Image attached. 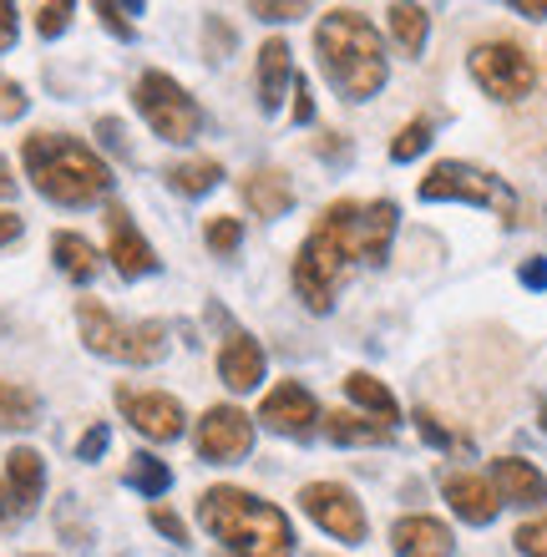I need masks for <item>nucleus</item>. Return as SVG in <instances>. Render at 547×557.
I'll use <instances>...</instances> for the list:
<instances>
[{"mask_svg": "<svg viewBox=\"0 0 547 557\" xmlns=\"http://www.w3.org/2000/svg\"><path fill=\"white\" fill-rule=\"evenodd\" d=\"M314 51H320V66H325V76L335 82L345 102L381 97L390 66H385L381 30H375V21L365 11H345V5L325 11V21L314 30Z\"/></svg>", "mask_w": 547, "mask_h": 557, "instance_id": "nucleus-1", "label": "nucleus"}, {"mask_svg": "<svg viewBox=\"0 0 547 557\" xmlns=\"http://www.w3.org/2000/svg\"><path fill=\"white\" fill-rule=\"evenodd\" d=\"M21 162H26L30 188L61 208L102 203L112 193V183H117L112 168L82 137H66V133H30L26 147H21Z\"/></svg>", "mask_w": 547, "mask_h": 557, "instance_id": "nucleus-2", "label": "nucleus"}, {"mask_svg": "<svg viewBox=\"0 0 547 557\" xmlns=\"http://www.w3.org/2000/svg\"><path fill=\"white\" fill-rule=\"evenodd\" d=\"M198 522L228 547V557H295L289 517L244 486H208L198 502Z\"/></svg>", "mask_w": 547, "mask_h": 557, "instance_id": "nucleus-3", "label": "nucleus"}, {"mask_svg": "<svg viewBox=\"0 0 547 557\" xmlns=\"http://www.w3.org/2000/svg\"><path fill=\"white\" fill-rule=\"evenodd\" d=\"M350 259H360V203L340 198V203H330L320 213L310 238L299 244L295 294L304 299V309H314V314L335 309V294H340L345 274H350Z\"/></svg>", "mask_w": 547, "mask_h": 557, "instance_id": "nucleus-4", "label": "nucleus"}, {"mask_svg": "<svg viewBox=\"0 0 547 557\" xmlns=\"http://www.w3.org/2000/svg\"><path fill=\"white\" fill-rule=\"evenodd\" d=\"M76 330H82V345L102 360H117V366H158L167 355V324L163 320H117L107 305L97 299H82L76 305Z\"/></svg>", "mask_w": 547, "mask_h": 557, "instance_id": "nucleus-5", "label": "nucleus"}, {"mask_svg": "<svg viewBox=\"0 0 547 557\" xmlns=\"http://www.w3.org/2000/svg\"><path fill=\"white\" fill-rule=\"evenodd\" d=\"M421 203H472V208H497L502 223H518V193L507 188L492 168L461 158H442L431 162V173L421 177Z\"/></svg>", "mask_w": 547, "mask_h": 557, "instance_id": "nucleus-6", "label": "nucleus"}, {"mask_svg": "<svg viewBox=\"0 0 547 557\" xmlns=\"http://www.w3.org/2000/svg\"><path fill=\"white\" fill-rule=\"evenodd\" d=\"M133 102L163 143H192V137L203 133V107L192 102L188 91H183L167 72H142L137 76Z\"/></svg>", "mask_w": 547, "mask_h": 557, "instance_id": "nucleus-7", "label": "nucleus"}, {"mask_svg": "<svg viewBox=\"0 0 547 557\" xmlns=\"http://www.w3.org/2000/svg\"><path fill=\"white\" fill-rule=\"evenodd\" d=\"M467 66H472V82L487 91L492 102H522V97H533V87H537V66L518 41L472 46Z\"/></svg>", "mask_w": 547, "mask_h": 557, "instance_id": "nucleus-8", "label": "nucleus"}, {"mask_svg": "<svg viewBox=\"0 0 547 557\" xmlns=\"http://www.w3.org/2000/svg\"><path fill=\"white\" fill-rule=\"evenodd\" d=\"M299 507H304V517H310L314 528H325L330 537H340V543H365L370 517H365V507H360V497L350 492V486L310 482L304 492H299Z\"/></svg>", "mask_w": 547, "mask_h": 557, "instance_id": "nucleus-9", "label": "nucleus"}, {"mask_svg": "<svg viewBox=\"0 0 547 557\" xmlns=\"http://www.w3.org/2000/svg\"><path fill=\"white\" fill-rule=\"evenodd\" d=\"M192 446L213 467H234L253 451V421L238 406H208L198 431H192Z\"/></svg>", "mask_w": 547, "mask_h": 557, "instance_id": "nucleus-10", "label": "nucleus"}, {"mask_svg": "<svg viewBox=\"0 0 547 557\" xmlns=\"http://www.w3.org/2000/svg\"><path fill=\"white\" fill-rule=\"evenodd\" d=\"M117 411H122V421H133L137 436H148V441H178L183 425H188L183 400L167 396V391H137V385H117Z\"/></svg>", "mask_w": 547, "mask_h": 557, "instance_id": "nucleus-11", "label": "nucleus"}, {"mask_svg": "<svg viewBox=\"0 0 547 557\" xmlns=\"http://www.w3.org/2000/svg\"><path fill=\"white\" fill-rule=\"evenodd\" d=\"M320 400L310 396V385L299 381H279L259 400V421L274 431V436H289V441H310L320 431Z\"/></svg>", "mask_w": 547, "mask_h": 557, "instance_id": "nucleus-12", "label": "nucleus"}, {"mask_svg": "<svg viewBox=\"0 0 547 557\" xmlns=\"http://www.w3.org/2000/svg\"><path fill=\"white\" fill-rule=\"evenodd\" d=\"M107 259H112V269H117L122 278L158 274V253H152V244L142 238V228H137L133 213L122 203L107 208Z\"/></svg>", "mask_w": 547, "mask_h": 557, "instance_id": "nucleus-13", "label": "nucleus"}, {"mask_svg": "<svg viewBox=\"0 0 547 557\" xmlns=\"http://www.w3.org/2000/svg\"><path fill=\"white\" fill-rule=\"evenodd\" d=\"M442 497L467 528H487V522H497V512H502V497H497L492 476H476V471H451L442 482Z\"/></svg>", "mask_w": 547, "mask_h": 557, "instance_id": "nucleus-14", "label": "nucleus"}, {"mask_svg": "<svg viewBox=\"0 0 547 557\" xmlns=\"http://www.w3.org/2000/svg\"><path fill=\"white\" fill-rule=\"evenodd\" d=\"M390 553L396 557H451L457 553V537H451V528H446L442 517L411 512L390 528Z\"/></svg>", "mask_w": 547, "mask_h": 557, "instance_id": "nucleus-15", "label": "nucleus"}, {"mask_svg": "<svg viewBox=\"0 0 547 557\" xmlns=\"http://www.w3.org/2000/svg\"><path fill=\"white\" fill-rule=\"evenodd\" d=\"M219 375L228 391H259V381H264V345L249 335V330H228L219 345Z\"/></svg>", "mask_w": 547, "mask_h": 557, "instance_id": "nucleus-16", "label": "nucleus"}, {"mask_svg": "<svg viewBox=\"0 0 547 557\" xmlns=\"http://www.w3.org/2000/svg\"><path fill=\"white\" fill-rule=\"evenodd\" d=\"M253 87H259V107H264L269 117L284 107V91L295 87V51L289 41H264L259 46V72H253Z\"/></svg>", "mask_w": 547, "mask_h": 557, "instance_id": "nucleus-17", "label": "nucleus"}, {"mask_svg": "<svg viewBox=\"0 0 547 557\" xmlns=\"http://www.w3.org/2000/svg\"><path fill=\"white\" fill-rule=\"evenodd\" d=\"M492 486H497V497L512 502V507H543L547 502V476L533 461H522V456H497V461H492Z\"/></svg>", "mask_w": 547, "mask_h": 557, "instance_id": "nucleus-18", "label": "nucleus"}, {"mask_svg": "<svg viewBox=\"0 0 547 557\" xmlns=\"http://www.w3.org/2000/svg\"><path fill=\"white\" fill-rule=\"evenodd\" d=\"M5 492H11V502H15V512H21V517L41 507V492H46V461H41V451L15 446V451L5 456Z\"/></svg>", "mask_w": 547, "mask_h": 557, "instance_id": "nucleus-19", "label": "nucleus"}, {"mask_svg": "<svg viewBox=\"0 0 547 557\" xmlns=\"http://www.w3.org/2000/svg\"><path fill=\"white\" fill-rule=\"evenodd\" d=\"M244 203L259 213V219H284L295 208V183L279 173V168H253L244 177Z\"/></svg>", "mask_w": 547, "mask_h": 557, "instance_id": "nucleus-20", "label": "nucleus"}, {"mask_svg": "<svg viewBox=\"0 0 547 557\" xmlns=\"http://www.w3.org/2000/svg\"><path fill=\"white\" fill-rule=\"evenodd\" d=\"M400 208L390 198H375V203H360V259L365 264H385L390 253V238H396Z\"/></svg>", "mask_w": 547, "mask_h": 557, "instance_id": "nucleus-21", "label": "nucleus"}, {"mask_svg": "<svg viewBox=\"0 0 547 557\" xmlns=\"http://www.w3.org/2000/svg\"><path fill=\"white\" fill-rule=\"evenodd\" d=\"M320 431H325V441H335V446H385L396 425L370 421V416H356V411H325L320 416Z\"/></svg>", "mask_w": 547, "mask_h": 557, "instance_id": "nucleus-22", "label": "nucleus"}, {"mask_svg": "<svg viewBox=\"0 0 547 557\" xmlns=\"http://www.w3.org/2000/svg\"><path fill=\"white\" fill-rule=\"evenodd\" d=\"M51 259H57V269L72 278V284H91V278H97V269H102L97 249H91L82 234H66V228L51 238Z\"/></svg>", "mask_w": 547, "mask_h": 557, "instance_id": "nucleus-23", "label": "nucleus"}, {"mask_svg": "<svg viewBox=\"0 0 547 557\" xmlns=\"http://www.w3.org/2000/svg\"><path fill=\"white\" fill-rule=\"evenodd\" d=\"M345 396L356 400V406H365V411H375L385 425H396V416H400V406H396V396H390V385L385 381H375L370 370H350L345 375Z\"/></svg>", "mask_w": 547, "mask_h": 557, "instance_id": "nucleus-24", "label": "nucleus"}, {"mask_svg": "<svg viewBox=\"0 0 547 557\" xmlns=\"http://www.w3.org/2000/svg\"><path fill=\"white\" fill-rule=\"evenodd\" d=\"M41 421V396L21 381H0V431H30Z\"/></svg>", "mask_w": 547, "mask_h": 557, "instance_id": "nucleus-25", "label": "nucleus"}, {"mask_svg": "<svg viewBox=\"0 0 547 557\" xmlns=\"http://www.w3.org/2000/svg\"><path fill=\"white\" fill-rule=\"evenodd\" d=\"M223 183V168L213 158H188V162H173L167 168V188L183 193V198H203Z\"/></svg>", "mask_w": 547, "mask_h": 557, "instance_id": "nucleus-26", "label": "nucleus"}, {"mask_svg": "<svg viewBox=\"0 0 547 557\" xmlns=\"http://www.w3.org/2000/svg\"><path fill=\"white\" fill-rule=\"evenodd\" d=\"M390 36H396L400 57H421V46L431 36V11L426 5H390Z\"/></svg>", "mask_w": 547, "mask_h": 557, "instance_id": "nucleus-27", "label": "nucleus"}, {"mask_svg": "<svg viewBox=\"0 0 547 557\" xmlns=\"http://www.w3.org/2000/svg\"><path fill=\"white\" fill-rule=\"evenodd\" d=\"M127 486L133 492H142V497H163L167 486H173V471H167L163 456H152V451H137L133 461H127Z\"/></svg>", "mask_w": 547, "mask_h": 557, "instance_id": "nucleus-28", "label": "nucleus"}, {"mask_svg": "<svg viewBox=\"0 0 547 557\" xmlns=\"http://www.w3.org/2000/svg\"><path fill=\"white\" fill-rule=\"evenodd\" d=\"M431 137H436V127H431V117H415L406 122L396 133V143H390V162H415L421 152L431 147Z\"/></svg>", "mask_w": 547, "mask_h": 557, "instance_id": "nucleus-29", "label": "nucleus"}, {"mask_svg": "<svg viewBox=\"0 0 547 557\" xmlns=\"http://www.w3.org/2000/svg\"><path fill=\"white\" fill-rule=\"evenodd\" d=\"M203 244H208L213 253H219V259H228V253H238V244H244V223L228 219V213H219V219H208Z\"/></svg>", "mask_w": 547, "mask_h": 557, "instance_id": "nucleus-30", "label": "nucleus"}, {"mask_svg": "<svg viewBox=\"0 0 547 557\" xmlns=\"http://www.w3.org/2000/svg\"><path fill=\"white\" fill-rule=\"evenodd\" d=\"M512 543H518L522 557H547V517H533V522H522L512 532Z\"/></svg>", "mask_w": 547, "mask_h": 557, "instance_id": "nucleus-31", "label": "nucleus"}, {"mask_svg": "<svg viewBox=\"0 0 547 557\" xmlns=\"http://www.w3.org/2000/svg\"><path fill=\"white\" fill-rule=\"evenodd\" d=\"M137 11H142V5H112V0H102V5H97L102 26L112 30V36H122V41H133V36H137L133 21H127V15H137Z\"/></svg>", "mask_w": 547, "mask_h": 557, "instance_id": "nucleus-32", "label": "nucleus"}, {"mask_svg": "<svg viewBox=\"0 0 547 557\" xmlns=\"http://www.w3.org/2000/svg\"><path fill=\"white\" fill-rule=\"evenodd\" d=\"M26 107H30L26 91L15 87L11 76H0V122H21L26 117Z\"/></svg>", "mask_w": 547, "mask_h": 557, "instance_id": "nucleus-33", "label": "nucleus"}, {"mask_svg": "<svg viewBox=\"0 0 547 557\" xmlns=\"http://www.w3.org/2000/svg\"><path fill=\"white\" fill-rule=\"evenodd\" d=\"M152 528H158V532H163V537H167V543H178V547H188V522H183V517L178 512H173V507H152Z\"/></svg>", "mask_w": 547, "mask_h": 557, "instance_id": "nucleus-34", "label": "nucleus"}, {"mask_svg": "<svg viewBox=\"0 0 547 557\" xmlns=\"http://www.w3.org/2000/svg\"><path fill=\"white\" fill-rule=\"evenodd\" d=\"M107 446H112V431H107L102 421H97V425H87V436L76 441V461H97V456H102Z\"/></svg>", "mask_w": 547, "mask_h": 557, "instance_id": "nucleus-35", "label": "nucleus"}, {"mask_svg": "<svg viewBox=\"0 0 547 557\" xmlns=\"http://www.w3.org/2000/svg\"><path fill=\"white\" fill-rule=\"evenodd\" d=\"M66 26H72V5H41V11H36V30H41L46 41L61 36Z\"/></svg>", "mask_w": 547, "mask_h": 557, "instance_id": "nucleus-36", "label": "nucleus"}, {"mask_svg": "<svg viewBox=\"0 0 547 557\" xmlns=\"http://www.w3.org/2000/svg\"><path fill=\"white\" fill-rule=\"evenodd\" d=\"M259 21H299V15H310V5L304 0H289V5H269V0H253L249 5Z\"/></svg>", "mask_w": 547, "mask_h": 557, "instance_id": "nucleus-37", "label": "nucleus"}, {"mask_svg": "<svg viewBox=\"0 0 547 557\" xmlns=\"http://www.w3.org/2000/svg\"><path fill=\"white\" fill-rule=\"evenodd\" d=\"M97 137H102V143L112 147L117 158L133 162V147H127V133H122V122H117V117H102V122H97Z\"/></svg>", "mask_w": 547, "mask_h": 557, "instance_id": "nucleus-38", "label": "nucleus"}, {"mask_svg": "<svg viewBox=\"0 0 547 557\" xmlns=\"http://www.w3.org/2000/svg\"><path fill=\"white\" fill-rule=\"evenodd\" d=\"M15 36H21V11H15L11 0H0V51H11Z\"/></svg>", "mask_w": 547, "mask_h": 557, "instance_id": "nucleus-39", "label": "nucleus"}, {"mask_svg": "<svg viewBox=\"0 0 547 557\" xmlns=\"http://www.w3.org/2000/svg\"><path fill=\"white\" fill-rule=\"evenodd\" d=\"M295 122H314V91H310V76H295Z\"/></svg>", "mask_w": 547, "mask_h": 557, "instance_id": "nucleus-40", "label": "nucleus"}, {"mask_svg": "<svg viewBox=\"0 0 547 557\" xmlns=\"http://www.w3.org/2000/svg\"><path fill=\"white\" fill-rule=\"evenodd\" d=\"M415 425H421V436H426L431 446H457V441H451V431H446V425L436 421L431 411H415Z\"/></svg>", "mask_w": 547, "mask_h": 557, "instance_id": "nucleus-41", "label": "nucleus"}, {"mask_svg": "<svg viewBox=\"0 0 547 557\" xmlns=\"http://www.w3.org/2000/svg\"><path fill=\"white\" fill-rule=\"evenodd\" d=\"M21 234H26V219H21V213H11V208H0V249H11Z\"/></svg>", "mask_w": 547, "mask_h": 557, "instance_id": "nucleus-42", "label": "nucleus"}, {"mask_svg": "<svg viewBox=\"0 0 547 557\" xmlns=\"http://www.w3.org/2000/svg\"><path fill=\"white\" fill-rule=\"evenodd\" d=\"M518 278H522V284H527V289H537V294H543V289H547V259H527V264L518 269Z\"/></svg>", "mask_w": 547, "mask_h": 557, "instance_id": "nucleus-43", "label": "nucleus"}, {"mask_svg": "<svg viewBox=\"0 0 547 557\" xmlns=\"http://www.w3.org/2000/svg\"><path fill=\"white\" fill-rule=\"evenodd\" d=\"M512 11L527 15V21H543V15H547V0H512Z\"/></svg>", "mask_w": 547, "mask_h": 557, "instance_id": "nucleus-44", "label": "nucleus"}, {"mask_svg": "<svg viewBox=\"0 0 547 557\" xmlns=\"http://www.w3.org/2000/svg\"><path fill=\"white\" fill-rule=\"evenodd\" d=\"M15 517H21V512H15V502H11V492H5V482H0V528H11Z\"/></svg>", "mask_w": 547, "mask_h": 557, "instance_id": "nucleus-45", "label": "nucleus"}, {"mask_svg": "<svg viewBox=\"0 0 547 557\" xmlns=\"http://www.w3.org/2000/svg\"><path fill=\"white\" fill-rule=\"evenodd\" d=\"M15 193V177H11V162L0 158V198H11Z\"/></svg>", "mask_w": 547, "mask_h": 557, "instance_id": "nucleus-46", "label": "nucleus"}, {"mask_svg": "<svg viewBox=\"0 0 547 557\" xmlns=\"http://www.w3.org/2000/svg\"><path fill=\"white\" fill-rule=\"evenodd\" d=\"M0 330H5V320H0Z\"/></svg>", "mask_w": 547, "mask_h": 557, "instance_id": "nucleus-47", "label": "nucleus"}, {"mask_svg": "<svg viewBox=\"0 0 547 557\" xmlns=\"http://www.w3.org/2000/svg\"><path fill=\"white\" fill-rule=\"evenodd\" d=\"M30 557H41V553H30Z\"/></svg>", "mask_w": 547, "mask_h": 557, "instance_id": "nucleus-48", "label": "nucleus"}]
</instances>
